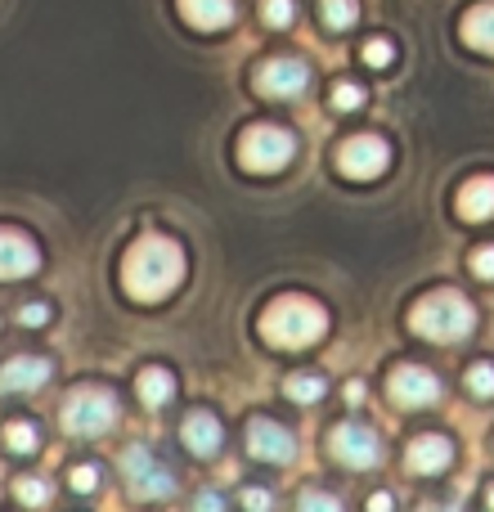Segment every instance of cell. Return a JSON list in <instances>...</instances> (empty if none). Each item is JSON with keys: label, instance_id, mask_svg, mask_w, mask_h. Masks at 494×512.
Masks as SVG:
<instances>
[{"label": "cell", "instance_id": "cell-6", "mask_svg": "<svg viewBox=\"0 0 494 512\" xmlns=\"http://www.w3.org/2000/svg\"><path fill=\"white\" fill-rule=\"evenodd\" d=\"M122 472H126V481H131V490L140 499H162V495L176 490V472L162 468L144 445H131V450L122 454Z\"/></svg>", "mask_w": 494, "mask_h": 512}, {"label": "cell", "instance_id": "cell-26", "mask_svg": "<svg viewBox=\"0 0 494 512\" xmlns=\"http://www.w3.org/2000/svg\"><path fill=\"white\" fill-rule=\"evenodd\" d=\"M364 63H369V68H391V63H396V45H391L387 36H373V41L364 45Z\"/></svg>", "mask_w": 494, "mask_h": 512}, {"label": "cell", "instance_id": "cell-33", "mask_svg": "<svg viewBox=\"0 0 494 512\" xmlns=\"http://www.w3.org/2000/svg\"><path fill=\"white\" fill-rule=\"evenodd\" d=\"M198 508H221V495H212V490H203V495H198Z\"/></svg>", "mask_w": 494, "mask_h": 512}, {"label": "cell", "instance_id": "cell-18", "mask_svg": "<svg viewBox=\"0 0 494 512\" xmlns=\"http://www.w3.org/2000/svg\"><path fill=\"white\" fill-rule=\"evenodd\" d=\"M463 41H468L472 50L494 54V0L468 9V18H463Z\"/></svg>", "mask_w": 494, "mask_h": 512}, {"label": "cell", "instance_id": "cell-17", "mask_svg": "<svg viewBox=\"0 0 494 512\" xmlns=\"http://www.w3.org/2000/svg\"><path fill=\"white\" fill-rule=\"evenodd\" d=\"M459 212L468 221H490L494 216V176H477L459 189Z\"/></svg>", "mask_w": 494, "mask_h": 512}, {"label": "cell", "instance_id": "cell-19", "mask_svg": "<svg viewBox=\"0 0 494 512\" xmlns=\"http://www.w3.org/2000/svg\"><path fill=\"white\" fill-rule=\"evenodd\" d=\"M171 396H176V378H171L167 369H144L140 373V400L144 405L158 409V405H167Z\"/></svg>", "mask_w": 494, "mask_h": 512}, {"label": "cell", "instance_id": "cell-9", "mask_svg": "<svg viewBox=\"0 0 494 512\" xmlns=\"http://www.w3.org/2000/svg\"><path fill=\"white\" fill-rule=\"evenodd\" d=\"M333 459L346 463V468H373L382 459V441L373 427L364 423H342L333 427Z\"/></svg>", "mask_w": 494, "mask_h": 512}, {"label": "cell", "instance_id": "cell-16", "mask_svg": "<svg viewBox=\"0 0 494 512\" xmlns=\"http://www.w3.org/2000/svg\"><path fill=\"white\" fill-rule=\"evenodd\" d=\"M180 14L198 32H221L234 23V0H180Z\"/></svg>", "mask_w": 494, "mask_h": 512}, {"label": "cell", "instance_id": "cell-24", "mask_svg": "<svg viewBox=\"0 0 494 512\" xmlns=\"http://www.w3.org/2000/svg\"><path fill=\"white\" fill-rule=\"evenodd\" d=\"M468 387H472V396H481V400H494V364L490 360H477L468 369Z\"/></svg>", "mask_w": 494, "mask_h": 512}, {"label": "cell", "instance_id": "cell-21", "mask_svg": "<svg viewBox=\"0 0 494 512\" xmlns=\"http://www.w3.org/2000/svg\"><path fill=\"white\" fill-rule=\"evenodd\" d=\"M319 9H324V23L333 32H346V27L360 23V5L355 0H319Z\"/></svg>", "mask_w": 494, "mask_h": 512}, {"label": "cell", "instance_id": "cell-8", "mask_svg": "<svg viewBox=\"0 0 494 512\" xmlns=\"http://www.w3.org/2000/svg\"><path fill=\"white\" fill-rule=\"evenodd\" d=\"M391 400L405 409H432L436 400H441V378H436L432 369H423V364H400L396 373H391Z\"/></svg>", "mask_w": 494, "mask_h": 512}, {"label": "cell", "instance_id": "cell-34", "mask_svg": "<svg viewBox=\"0 0 494 512\" xmlns=\"http://www.w3.org/2000/svg\"><path fill=\"white\" fill-rule=\"evenodd\" d=\"M369 508H373V512H387V508H391V495H373Z\"/></svg>", "mask_w": 494, "mask_h": 512}, {"label": "cell", "instance_id": "cell-4", "mask_svg": "<svg viewBox=\"0 0 494 512\" xmlns=\"http://www.w3.org/2000/svg\"><path fill=\"white\" fill-rule=\"evenodd\" d=\"M117 423V396L104 387H81L63 405V427L77 436H104Z\"/></svg>", "mask_w": 494, "mask_h": 512}, {"label": "cell", "instance_id": "cell-15", "mask_svg": "<svg viewBox=\"0 0 494 512\" xmlns=\"http://www.w3.org/2000/svg\"><path fill=\"white\" fill-rule=\"evenodd\" d=\"M45 382H50V360H41V355H18V360H9L0 369V387L5 391H36Z\"/></svg>", "mask_w": 494, "mask_h": 512}, {"label": "cell", "instance_id": "cell-31", "mask_svg": "<svg viewBox=\"0 0 494 512\" xmlns=\"http://www.w3.org/2000/svg\"><path fill=\"white\" fill-rule=\"evenodd\" d=\"M18 319H23L27 328H41L45 319H50V306H41V301H32V306H23V310H18Z\"/></svg>", "mask_w": 494, "mask_h": 512}, {"label": "cell", "instance_id": "cell-1", "mask_svg": "<svg viewBox=\"0 0 494 512\" xmlns=\"http://www.w3.org/2000/svg\"><path fill=\"white\" fill-rule=\"evenodd\" d=\"M122 283L135 301H162L167 292H176L185 283V252L176 239L162 234H144L122 265Z\"/></svg>", "mask_w": 494, "mask_h": 512}, {"label": "cell", "instance_id": "cell-25", "mask_svg": "<svg viewBox=\"0 0 494 512\" xmlns=\"http://www.w3.org/2000/svg\"><path fill=\"white\" fill-rule=\"evenodd\" d=\"M261 18L265 27H288L297 18V0H261Z\"/></svg>", "mask_w": 494, "mask_h": 512}, {"label": "cell", "instance_id": "cell-11", "mask_svg": "<svg viewBox=\"0 0 494 512\" xmlns=\"http://www.w3.org/2000/svg\"><path fill=\"white\" fill-rule=\"evenodd\" d=\"M306 81H310V72L301 59H270L256 68V90L265 99H292L306 90Z\"/></svg>", "mask_w": 494, "mask_h": 512}, {"label": "cell", "instance_id": "cell-29", "mask_svg": "<svg viewBox=\"0 0 494 512\" xmlns=\"http://www.w3.org/2000/svg\"><path fill=\"white\" fill-rule=\"evenodd\" d=\"M99 477H104L99 468L81 463V468H72V490H81V495H86V490H99Z\"/></svg>", "mask_w": 494, "mask_h": 512}, {"label": "cell", "instance_id": "cell-3", "mask_svg": "<svg viewBox=\"0 0 494 512\" xmlns=\"http://www.w3.org/2000/svg\"><path fill=\"white\" fill-rule=\"evenodd\" d=\"M414 333H423L427 342H463L477 328V310L468 297L459 292H432V297L418 301V310L409 315Z\"/></svg>", "mask_w": 494, "mask_h": 512}, {"label": "cell", "instance_id": "cell-23", "mask_svg": "<svg viewBox=\"0 0 494 512\" xmlns=\"http://www.w3.org/2000/svg\"><path fill=\"white\" fill-rule=\"evenodd\" d=\"M14 499H18V504H27V508H45V504H50V486H45L41 477H23L14 486Z\"/></svg>", "mask_w": 494, "mask_h": 512}, {"label": "cell", "instance_id": "cell-12", "mask_svg": "<svg viewBox=\"0 0 494 512\" xmlns=\"http://www.w3.org/2000/svg\"><path fill=\"white\" fill-rule=\"evenodd\" d=\"M36 270H41L36 243L18 230H0V279H27Z\"/></svg>", "mask_w": 494, "mask_h": 512}, {"label": "cell", "instance_id": "cell-10", "mask_svg": "<svg viewBox=\"0 0 494 512\" xmlns=\"http://www.w3.org/2000/svg\"><path fill=\"white\" fill-rule=\"evenodd\" d=\"M247 450H252L261 463H292L297 459L292 432L283 423H274V418H252V423H247Z\"/></svg>", "mask_w": 494, "mask_h": 512}, {"label": "cell", "instance_id": "cell-20", "mask_svg": "<svg viewBox=\"0 0 494 512\" xmlns=\"http://www.w3.org/2000/svg\"><path fill=\"white\" fill-rule=\"evenodd\" d=\"M324 391H328V382L319 373H292L288 378V396L297 405H315V400H324Z\"/></svg>", "mask_w": 494, "mask_h": 512}, {"label": "cell", "instance_id": "cell-22", "mask_svg": "<svg viewBox=\"0 0 494 512\" xmlns=\"http://www.w3.org/2000/svg\"><path fill=\"white\" fill-rule=\"evenodd\" d=\"M5 445H9L14 454H36L41 436H36L32 423H9V427H5Z\"/></svg>", "mask_w": 494, "mask_h": 512}, {"label": "cell", "instance_id": "cell-2", "mask_svg": "<svg viewBox=\"0 0 494 512\" xmlns=\"http://www.w3.org/2000/svg\"><path fill=\"white\" fill-rule=\"evenodd\" d=\"M261 333H265V342L283 346V351H301V346L319 342V337L328 333V315H324V306H319V301L279 297L261 315Z\"/></svg>", "mask_w": 494, "mask_h": 512}, {"label": "cell", "instance_id": "cell-14", "mask_svg": "<svg viewBox=\"0 0 494 512\" xmlns=\"http://www.w3.org/2000/svg\"><path fill=\"white\" fill-rule=\"evenodd\" d=\"M450 459H454V445L445 441V436H418L405 454L409 472H418V477H436V472H445Z\"/></svg>", "mask_w": 494, "mask_h": 512}, {"label": "cell", "instance_id": "cell-7", "mask_svg": "<svg viewBox=\"0 0 494 512\" xmlns=\"http://www.w3.org/2000/svg\"><path fill=\"white\" fill-rule=\"evenodd\" d=\"M337 167L351 180H373L391 167V149L378 135H355V140H346L342 149H337Z\"/></svg>", "mask_w": 494, "mask_h": 512}, {"label": "cell", "instance_id": "cell-35", "mask_svg": "<svg viewBox=\"0 0 494 512\" xmlns=\"http://www.w3.org/2000/svg\"><path fill=\"white\" fill-rule=\"evenodd\" d=\"M486 499H490V508H494V490H490V495H486Z\"/></svg>", "mask_w": 494, "mask_h": 512}, {"label": "cell", "instance_id": "cell-13", "mask_svg": "<svg viewBox=\"0 0 494 512\" xmlns=\"http://www.w3.org/2000/svg\"><path fill=\"white\" fill-rule=\"evenodd\" d=\"M180 436H185V445L198 454V459H212V454H221V418L207 414V409H194V414L185 418V427H180Z\"/></svg>", "mask_w": 494, "mask_h": 512}, {"label": "cell", "instance_id": "cell-30", "mask_svg": "<svg viewBox=\"0 0 494 512\" xmlns=\"http://www.w3.org/2000/svg\"><path fill=\"white\" fill-rule=\"evenodd\" d=\"M472 274H477V279H494V248L472 252Z\"/></svg>", "mask_w": 494, "mask_h": 512}, {"label": "cell", "instance_id": "cell-28", "mask_svg": "<svg viewBox=\"0 0 494 512\" xmlns=\"http://www.w3.org/2000/svg\"><path fill=\"white\" fill-rule=\"evenodd\" d=\"M297 508H306V512H337L342 504H337L333 495H319V490H306V495L297 499Z\"/></svg>", "mask_w": 494, "mask_h": 512}, {"label": "cell", "instance_id": "cell-5", "mask_svg": "<svg viewBox=\"0 0 494 512\" xmlns=\"http://www.w3.org/2000/svg\"><path fill=\"white\" fill-rule=\"evenodd\" d=\"M292 153H297V140L283 126H252L239 144V162L247 171H261V176L283 171L292 162Z\"/></svg>", "mask_w": 494, "mask_h": 512}, {"label": "cell", "instance_id": "cell-32", "mask_svg": "<svg viewBox=\"0 0 494 512\" xmlns=\"http://www.w3.org/2000/svg\"><path fill=\"white\" fill-rule=\"evenodd\" d=\"M243 504H247V508H270V495H265V490H247Z\"/></svg>", "mask_w": 494, "mask_h": 512}, {"label": "cell", "instance_id": "cell-27", "mask_svg": "<svg viewBox=\"0 0 494 512\" xmlns=\"http://www.w3.org/2000/svg\"><path fill=\"white\" fill-rule=\"evenodd\" d=\"M360 104H364V90L355 86V81H337L333 86V108L337 113H355Z\"/></svg>", "mask_w": 494, "mask_h": 512}]
</instances>
